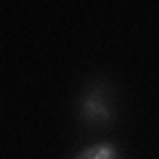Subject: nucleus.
<instances>
[{
    "label": "nucleus",
    "mask_w": 159,
    "mask_h": 159,
    "mask_svg": "<svg viewBox=\"0 0 159 159\" xmlns=\"http://www.w3.org/2000/svg\"><path fill=\"white\" fill-rule=\"evenodd\" d=\"M74 159H119V154L114 143H93V146L82 148Z\"/></svg>",
    "instance_id": "nucleus-2"
},
{
    "label": "nucleus",
    "mask_w": 159,
    "mask_h": 159,
    "mask_svg": "<svg viewBox=\"0 0 159 159\" xmlns=\"http://www.w3.org/2000/svg\"><path fill=\"white\" fill-rule=\"evenodd\" d=\"M80 119L85 127H109L117 119L114 85L106 77H96L80 96Z\"/></svg>",
    "instance_id": "nucleus-1"
}]
</instances>
